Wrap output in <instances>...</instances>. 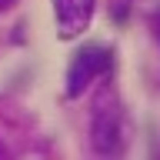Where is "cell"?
I'll return each instance as SVG.
<instances>
[{
    "label": "cell",
    "instance_id": "obj_1",
    "mask_svg": "<svg viewBox=\"0 0 160 160\" xmlns=\"http://www.w3.org/2000/svg\"><path fill=\"white\" fill-rule=\"evenodd\" d=\"M90 140H93V150L103 153V157H120L130 143V123H127V113H123V103L107 87L100 90V97L93 100Z\"/></svg>",
    "mask_w": 160,
    "mask_h": 160
},
{
    "label": "cell",
    "instance_id": "obj_2",
    "mask_svg": "<svg viewBox=\"0 0 160 160\" xmlns=\"http://www.w3.org/2000/svg\"><path fill=\"white\" fill-rule=\"evenodd\" d=\"M110 70H113V50L107 43H83L67 67V93L80 97L93 80L107 77Z\"/></svg>",
    "mask_w": 160,
    "mask_h": 160
},
{
    "label": "cell",
    "instance_id": "obj_3",
    "mask_svg": "<svg viewBox=\"0 0 160 160\" xmlns=\"http://www.w3.org/2000/svg\"><path fill=\"white\" fill-rule=\"evenodd\" d=\"M97 10V0H53V20H57V33L63 40L80 37L90 27Z\"/></svg>",
    "mask_w": 160,
    "mask_h": 160
},
{
    "label": "cell",
    "instance_id": "obj_4",
    "mask_svg": "<svg viewBox=\"0 0 160 160\" xmlns=\"http://www.w3.org/2000/svg\"><path fill=\"white\" fill-rule=\"evenodd\" d=\"M150 30H153V37H157V43H160V7L150 13Z\"/></svg>",
    "mask_w": 160,
    "mask_h": 160
},
{
    "label": "cell",
    "instance_id": "obj_5",
    "mask_svg": "<svg viewBox=\"0 0 160 160\" xmlns=\"http://www.w3.org/2000/svg\"><path fill=\"white\" fill-rule=\"evenodd\" d=\"M13 3H17V0H0V13H3V10H10Z\"/></svg>",
    "mask_w": 160,
    "mask_h": 160
}]
</instances>
